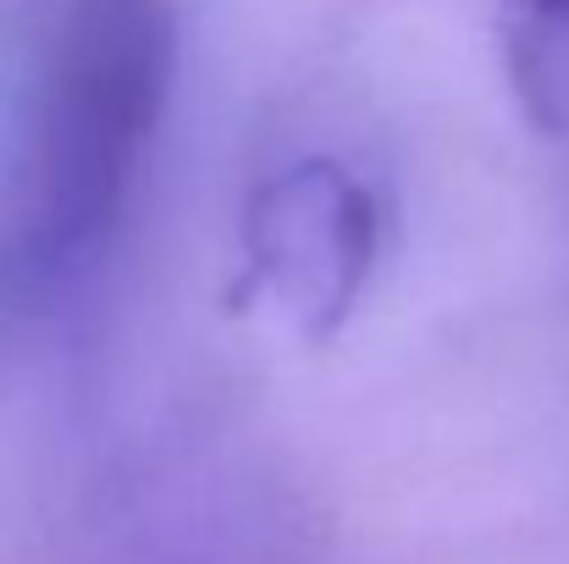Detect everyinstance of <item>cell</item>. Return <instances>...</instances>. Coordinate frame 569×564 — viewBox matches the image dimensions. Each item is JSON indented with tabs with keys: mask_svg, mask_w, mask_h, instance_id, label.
<instances>
[{
	"mask_svg": "<svg viewBox=\"0 0 569 564\" xmlns=\"http://www.w3.org/2000/svg\"><path fill=\"white\" fill-rule=\"evenodd\" d=\"M178 78L172 0H67L0 221V283L50 294L117 232Z\"/></svg>",
	"mask_w": 569,
	"mask_h": 564,
	"instance_id": "cell-1",
	"label": "cell"
},
{
	"mask_svg": "<svg viewBox=\"0 0 569 564\" xmlns=\"http://www.w3.org/2000/svg\"><path fill=\"white\" fill-rule=\"evenodd\" d=\"M238 249L243 271L232 283V305H266L305 344H327L349 327L377 271L381 205L355 167L305 156L254 184Z\"/></svg>",
	"mask_w": 569,
	"mask_h": 564,
	"instance_id": "cell-2",
	"label": "cell"
},
{
	"mask_svg": "<svg viewBox=\"0 0 569 564\" xmlns=\"http://www.w3.org/2000/svg\"><path fill=\"white\" fill-rule=\"evenodd\" d=\"M498 44L531 128L569 145V0H503Z\"/></svg>",
	"mask_w": 569,
	"mask_h": 564,
	"instance_id": "cell-3",
	"label": "cell"
}]
</instances>
